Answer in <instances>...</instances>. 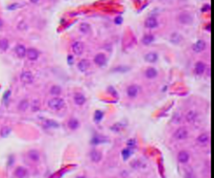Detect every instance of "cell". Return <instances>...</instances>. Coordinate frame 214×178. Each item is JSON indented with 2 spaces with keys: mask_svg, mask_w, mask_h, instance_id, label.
I'll return each instance as SVG.
<instances>
[{
  "mask_svg": "<svg viewBox=\"0 0 214 178\" xmlns=\"http://www.w3.org/2000/svg\"><path fill=\"white\" fill-rule=\"evenodd\" d=\"M18 6V4H13L12 6H9V10H13V9H16Z\"/></svg>",
  "mask_w": 214,
  "mask_h": 178,
  "instance_id": "b9f144b4",
  "label": "cell"
},
{
  "mask_svg": "<svg viewBox=\"0 0 214 178\" xmlns=\"http://www.w3.org/2000/svg\"><path fill=\"white\" fill-rule=\"evenodd\" d=\"M28 60L30 61H36L38 60L39 58V50H37L36 48H28L26 49V56Z\"/></svg>",
  "mask_w": 214,
  "mask_h": 178,
  "instance_id": "30bf717a",
  "label": "cell"
},
{
  "mask_svg": "<svg viewBox=\"0 0 214 178\" xmlns=\"http://www.w3.org/2000/svg\"><path fill=\"white\" fill-rule=\"evenodd\" d=\"M107 139H105V136H102V135H99V134H97V135H94L93 137H92V139H91V143L93 146H97V145H100V143H104L107 142Z\"/></svg>",
  "mask_w": 214,
  "mask_h": 178,
  "instance_id": "2e32d148",
  "label": "cell"
},
{
  "mask_svg": "<svg viewBox=\"0 0 214 178\" xmlns=\"http://www.w3.org/2000/svg\"><path fill=\"white\" fill-rule=\"evenodd\" d=\"M144 59L146 62H149V63H155L158 61V55L156 52H149L147 55H145Z\"/></svg>",
  "mask_w": 214,
  "mask_h": 178,
  "instance_id": "cb8c5ba5",
  "label": "cell"
},
{
  "mask_svg": "<svg viewBox=\"0 0 214 178\" xmlns=\"http://www.w3.org/2000/svg\"><path fill=\"white\" fill-rule=\"evenodd\" d=\"M76 178H87L86 176H84V175H80V176H77Z\"/></svg>",
  "mask_w": 214,
  "mask_h": 178,
  "instance_id": "7bdbcfd3",
  "label": "cell"
},
{
  "mask_svg": "<svg viewBox=\"0 0 214 178\" xmlns=\"http://www.w3.org/2000/svg\"><path fill=\"white\" fill-rule=\"evenodd\" d=\"M34 74L30 72V71H23L20 76V80L23 84H31L34 82Z\"/></svg>",
  "mask_w": 214,
  "mask_h": 178,
  "instance_id": "5b68a950",
  "label": "cell"
},
{
  "mask_svg": "<svg viewBox=\"0 0 214 178\" xmlns=\"http://www.w3.org/2000/svg\"><path fill=\"white\" fill-rule=\"evenodd\" d=\"M73 100H74V103L77 106H83L86 103L85 95H84L83 93H81V92H76V93L74 94V97H73Z\"/></svg>",
  "mask_w": 214,
  "mask_h": 178,
  "instance_id": "7c38bea8",
  "label": "cell"
},
{
  "mask_svg": "<svg viewBox=\"0 0 214 178\" xmlns=\"http://www.w3.org/2000/svg\"><path fill=\"white\" fill-rule=\"evenodd\" d=\"M121 154H122L123 159H125V160H126V159H129V157H131L132 154H133V149L126 147L125 149H123V150H122V152H121Z\"/></svg>",
  "mask_w": 214,
  "mask_h": 178,
  "instance_id": "83f0119b",
  "label": "cell"
},
{
  "mask_svg": "<svg viewBox=\"0 0 214 178\" xmlns=\"http://www.w3.org/2000/svg\"><path fill=\"white\" fill-rule=\"evenodd\" d=\"M15 52L16 55H17L18 58H20V59H22V58H24L26 56V48L24 45L22 44H19L16 46V49H15Z\"/></svg>",
  "mask_w": 214,
  "mask_h": 178,
  "instance_id": "5bb4252c",
  "label": "cell"
},
{
  "mask_svg": "<svg viewBox=\"0 0 214 178\" xmlns=\"http://www.w3.org/2000/svg\"><path fill=\"white\" fill-rule=\"evenodd\" d=\"M44 126L46 127V128H57V127H59V124L51 121V119H46L44 123Z\"/></svg>",
  "mask_w": 214,
  "mask_h": 178,
  "instance_id": "d6a6232c",
  "label": "cell"
},
{
  "mask_svg": "<svg viewBox=\"0 0 214 178\" xmlns=\"http://www.w3.org/2000/svg\"><path fill=\"white\" fill-rule=\"evenodd\" d=\"M181 121H182V116H180V115H176L173 118V123H176V124H179Z\"/></svg>",
  "mask_w": 214,
  "mask_h": 178,
  "instance_id": "74e56055",
  "label": "cell"
},
{
  "mask_svg": "<svg viewBox=\"0 0 214 178\" xmlns=\"http://www.w3.org/2000/svg\"><path fill=\"white\" fill-rule=\"evenodd\" d=\"M94 63L98 66H104L107 63V57L104 54H97L94 57Z\"/></svg>",
  "mask_w": 214,
  "mask_h": 178,
  "instance_id": "8fae6325",
  "label": "cell"
},
{
  "mask_svg": "<svg viewBox=\"0 0 214 178\" xmlns=\"http://www.w3.org/2000/svg\"><path fill=\"white\" fill-rule=\"evenodd\" d=\"M30 1H31V2H34V3H36V2H38L39 0H30Z\"/></svg>",
  "mask_w": 214,
  "mask_h": 178,
  "instance_id": "ee69618b",
  "label": "cell"
},
{
  "mask_svg": "<svg viewBox=\"0 0 214 178\" xmlns=\"http://www.w3.org/2000/svg\"><path fill=\"white\" fill-rule=\"evenodd\" d=\"M210 9V5L209 4H207V5H205L204 7H203V12H206V10H208Z\"/></svg>",
  "mask_w": 214,
  "mask_h": 178,
  "instance_id": "ab89813d",
  "label": "cell"
},
{
  "mask_svg": "<svg viewBox=\"0 0 214 178\" xmlns=\"http://www.w3.org/2000/svg\"><path fill=\"white\" fill-rule=\"evenodd\" d=\"M181 36L178 35V34H173V35H171V41L173 42V43H179L180 40H181Z\"/></svg>",
  "mask_w": 214,
  "mask_h": 178,
  "instance_id": "8d00e7d4",
  "label": "cell"
},
{
  "mask_svg": "<svg viewBox=\"0 0 214 178\" xmlns=\"http://www.w3.org/2000/svg\"><path fill=\"white\" fill-rule=\"evenodd\" d=\"M205 70H206V65L203 62H197L196 64H195V67H194L195 74L200 76V74H203L205 72Z\"/></svg>",
  "mask_w": 214,
  "mask_h": 178,
  "instance_id": "ffe728a7",
  "label": "cell"
},
{
  "mask_svg": "<svg viewBox=\"0 0 214 178\" xmlns=\"http://www.w3.org/2000/svg\"><path fill=\"white\" fill-rule=\"evenodd\" d=\"M1 25H2V21L0 20V26H1Z\"/></svg>",
  "mask_w": 214,
  "mask_h": 178,
  "instance_id": "f6af8a7d",
  "label": "cell"
},
{
  "mask_svg": "<svg viewBox=\"0 0 214 178\" xmlns=\"http://www.w3.org/2000/svg\"><path fill=\"white\" fill-rule=\"evenodd\" d=\"M67 126H68V128H69L70 130H72V131H75V130H77L78 128H80V126H81V124H80V122H78V119H76V118H70L69 121L67 122Z\"/></svg>",
  "mask_w": 214,
  "mask_h": 178,
  "instance_id": "4fadbf2b",
  "label": "cell"
},
{
  "mask_svg": "<svg viewBox=\"0 0 214 178\" xmlns=\"http://www.w3.org/2000/svg\"><path fill=\"white\" fill-rule=\"evenodd\" d=\"M179 21L183 24H188L192 21V17L190 16L188 13H182L181 15L179 16Z\"/></svg>",
  "mask_w": 214,
  "mask_h": 178,
  "instance_id": "e0dca14e",
  "label": "cell"
},
{
  "mask_svg": "<svg viewBox=\"0 0 214 178\" xmlns=\"http://www.w3.org/2000/svg\"><path fill=\"white\" fill-rule=\"evenodd\" d=\"M9 46H10V43H9V40H7V39H1V40H0V49H1L2 52L7 50Z\"/></svg>",
  "mask_w": 214,
  "mask_h": 178,
  "instance_id": "1f68e13d",
  "label": "cell"
},
{
  "mask_svg": "<svg viewBox=\"0 0 214 178\" xmlns=\"http://www.w3.org/2000/svg\"><path fill=\"white\" fill-rule=\"evenodd\" d=\"M27 158L33 163H39L41 159V154L36 149H31L27 152Z\"/></svg>",
  "mask_w": 214,
  "mask_h": 178,
  "instance_id": "277c9868",
  "label": "cell"
},
{
  "mask_svg": "<svg viewBox=\"0 0 214 178\" xmlns=\"http://www.w3.org/2000/svg\"><path fill=\"white\" fill-rule=\"evenodd\" d=\"M125 125H123L122 123H116L114 125H112L111 126V130H112L113 132H116V133H118V132H121L123 129H125Z\"/></svg>",
  "mask_w": 214,
  "mask_h": 178,
  "instance_id": "d4e9b609",
  "label": "cell"
},
{
  "mask_svg": "<svg viewBox=\"0 0 214 178\" xmlns=\"http://www.w3.org/2000/svg\"><path fill=\"white\" fill-rule=\"evenodd\" d=\"M115 22L117 23V24H120V23L122 22V19H121L120 17H117V18H116V20H115Z\"/></svg>",
  "mask_w": 214,
  "mask_h": 178,
  "instance_id": "f35d334b",
  "label": "cell"
},
{
  "mask_svg": "<svg viewBox=\"0 0 214 178\" xmlns=\"http://www.w3.org/2000/svg\"><path fill=\"white\" fill-rule=\"evenodd\" d=\"M157 76H158V71L156 70V68H154V67L147 68L146 71H145V77H146L147 79H149V80H153V79L157 78Z\"/></svg>",
  "mask_w": 214,
  "mask_h": 178,
  "instance_id": "7402d4cb",
  "label": "cell"
},
{
  "mask_svg": "<svg viewBox=\"0 0 214 178\" xmlns=\"http://www.w3.org/2000/svg\"><path fill=\"white\" fill-rule=\"evenodd\" d=\"M188 135H189L188 130H187L186 128H184V127H181V128H178L176 131H174L173 139H176V140H184L188 137Z\"/></svg>",
  "mask_w": 214,
  "mask_h": 178,
  "instance_id": "7a4b0ae2",
  "label": "cell"
},
{
  "mask_svg": "<svg viewBox=\"0 0 214 178\" xmlns=\"http://www.w3.org/2000/svg\"><path fill=\"white\" fill-rule=\"evenodd\" d=\"M139 91H140L139 86L135 84L129 85L128 88H126V94H128V97H131V99H135V97L139 94Z\"/></svg>",
  "mask_w": 214,
  "mask_h": 178,
  "instance_id": "3957f363",
  "label": "cell"
},
{
  "mask_svg": "<svg viewBox=\"0 0 214 178\" xmlns=\"http://www.w3.org/2000/svg\"><path fill=\"white\" fill-rule=\"evenodd\" d=\"M154 40H155V37L153 35H145L143 38H142V43L144 45H149L152 43V42H154Z\"/></svg>",
  "mask_w": 214,
  "mask_h": 178,
  "instance_id": "f546056e",
  "label": "cell"
},
{
  "mask_svg": "<svg viewBox=\"0 0 214 178\" xmlns=\"http://www.w3.org/2000/svg\"><path fill=\"white\" fill-rule=\"evenodd\" d=\"M102 118H104V112L100 110H97L94 114V121L96 122V123H99Z\"/></svg>",
  "mask_w": 214,
  "mask_h": 178,
  "instance_id": "836d02e7",
  "label": "cell"
},
{
  "mask_svg": "<svg viewBox=\"0 0 214 178\" xmlns=\"http://www.w3.org/2000/svg\"><path fill=\"white\" fill-rule=\"evenodd\" d=\"M176 158H178V161L180 164H187L190 159V154L186 150H182L178 153Z\"/></svg>",
  "mask_w": 214,
  "mask_h": 178,
  "instance_id": "9c48e42d",
  "label": "cell"
},
{
  "mask_svg": "<svg viewBox=\"0 0 214 178\" xmlns=\"http://www.w3.org/2000/svg\"><path fill=\"white\" fill-rule=\"evenodd\" d=\"M28 107H30V102H28L27 100L21 101L19 103V105H18V109H19L20 111H26L28 109Z\"/></svg>",
  "mask_w": 214,
  "mask_h": 178,
  "instance_id": "4316f807",
  "label": "cell"
},
{
  "mask_svg": "<svg viewBox=\"0 0 214 178\" xmlns=\"http://www.w3.org/2000/svg\"><path fill=\"white\" fill-rule=\"evenodd\" d=\"M210 140V136L208 133H202L200 134L199 136H197L196 139V142L200 143V145H206V143H208Z\"/></svg>",
  "mask_w": 214,
  "mask_h": 178,
  "instance_id": "44dd1931",
  "label": "cell"
},
{
  "mask_svg": "<svg viewBox=\"0 0 214 178\" xmlns=\"http://www.w3.org/2000/svg\"><path fill=\"white\" fill-rule=\"evenodd\" d=\"M205 48H206V42L203 41V40H199V41L195 44H193V46H192V49H193L194 52H200Z\"/></svg>",
  "mask_w": 214,
  "mask_h": 178,
  "instance_id": "9a60e30c",
  "label": "cell"
},
{
  "mask_svg": "<svg viewBox=\"0 0 214 178\" xmlns=\"http://www.w3.org/2000/svg\"><path fill=\"white\" fill-rule=\"evenodd\" d=\"M68 63H69V64L73 63V58L71 57V56H69V57H68Z\"/></svg>",
  "mask_w": 214,
  "mask_h": 178,
  "instance_id": "60d3db41",
  "label": "cell"
},
{
  "mask_svg": "<svg viewBox=\"0 0 214 178\" xmlns=\"http://www.w3.org/2000/svg\"><path fill=\"white\" fill-rule=\"evenodd\" d=\"M80 31H81L83 34H87L90 31V25L88 23H81L80 25Z\"/></svg>",
  "mask_w": 214,
  "mask_h": 178,
  "instance_id": "e575fe53",
  "label": "cell"
},
{
  "mask_svg": "<svg viewBox=\"0 0 214 178\" xmlns=\"http://www.w3.org/2000/svg\"><path fill=\"white\" fill-rule=\"evenodd\" d=\"M30 108H31V110H33V112H37V111H39L40 110V101L39 100H34L33 101V103L30 105Z\"/></svg>",
  "mask_w": 214,
  "mask_h": 178,
  "instance_id": "f1b7e54d",
  "label": "cell"
},
{
  "mask_svg": "<svg viewBox=\"0 0 214 178\" xmlns=\"http://www.w3.org/2000/svg\"><path fill=\"white\" fill-rule=\"evenodd\" d=\"M89 156H90V159H91V161H93V163H95V164L99 163V161L102 159L101 151L97 150V149H93V150H91V152H90Z\"/></svg>",
  "mask_w": 214,
  "mask_h": 178,
  "instance_id": "8992f818",
  "label": "cell"
},
{
  "mask_svg": "<svg viewBox=\"0 0 214 178\" xmlns=\"http://www.w3.org/2000/svg\"><path fill=\"white\" fill-rule=\"evenodd\" d=\"M27 174H28L27 169L24 168V167H22V166L17 167L14 171V176L16 178H26Z\"/></svg>",
  "mask_w": 214,
  "mask_h": 178,
  "instance_id": "52a82bcc",
  "label": "cell"
},
{
  "mask_svg": "<svg viewBox=\"0 0 214 178\" xmlns=\"http://www.w3.org/2000/svg\"><path fill=\"white\" fill-rule=\"evenodd\" d=\"M84 49H85V45H84L83 42L75 41L72 44V50L76 56H81L84 52Z\"/></svg>",
  "mask_w": 214,
  "mask_h": 178,
  "instance_id": "ba28073f",
  "label": "cell"
},
{
  "mask_svg": "<svg viewBox=\"0 0 214 178\" xmlns=\"http://www.w3.org/2000/svg\"><path fill=\"white\" fill-rule=\"evenodd\" d=\"M185 118H186V121L188 122V123H194V122L197 119L196 111H194V110L188 111V112H187V114H186V116H185Z\"/></svg>",
  "mask_w": 214,
  "mask_h": 178,
  "instance_id": "d6986e66",
  "label": "cell"
},
{
  "mask_svg": "<svg viewBox=\"0 0 214 178\" xmlns=\"http://www.w3.org/2000/svg\"><path fill=\"white\" fill-rule=\"evenodd\" d=\"M144 24H145V27H147V28H155L158 26V20L154 17H149L145 20Z\"/></svg>",
  "mask_w": 214,
  "mask_h": 178,
  "instance_id": "ac0fdd59",
  "label": "cell"
},
{
  "mask_svg": "<svg viewBox=\"0 0 214 178\" xmlns=\"http://www.w3.org/2000/svg\"><path fill=\"white\" fill-rule=\"evenodd\" d=\"M10 131H12V129H10V127H7V126L2 127L1 130H0V136H1V137L9 136L10 133Z\"/></svg>",
  "mask_w": 214,
  "mask_h": 178,
  "instance_id": "4dcf8cb0",
  "label": "cell"
},
{
  "mask_svg": "<svg viewBox=\"0 0 214 178\" xmlns=\"http://www.w3.org/2000/svg\"><path fill=\"white\" fill-rule=\"evenodd\" d=\"M48 107L52 110H61L65 107V101L60 97H54L51 100H49L48 102Z\"/></svg>",
  "mask_w": 214,
  "mask_h": 178,
  "instance_id": "6da1fadb",
  "label": "cell"
},
{
  "mask_svg": "<svg viewBox=\"0 0 214 178\" xmlns=\"http://www.w3.org/2000/svg\"><path fill=\"white\" fill-rule=\"evenodd\" d=\"M136 146H137V140L135 139H128V142H126V147L128 148H131L134 150V149L136 148Z\"/></svg>",
  "mask_w": 214,
  "mask_h": 178,
  "instance_id": "d590c367",
  "label": "cell"
},
{
  "mask_svg": "<svg viewBox=\"0 0 214 178\" xmlns=\"http://www.w3.org/2000/svg\"><path fill=\"white\" fill-rule=\"evenodd\" d=\"M62 92V88L57 85H54V86L50 88V94L54 95V97H59Z\"/></svg>",
  "mask_w": 214,
  "mask_h": 178,
  "instance_id": "484cf974",
  "label": "cell"
},
{
  "mask_svg": "<svg viewBox=\"0 0 214 178\" xmlns=\"http://www.w3.org/2000/svg\"><path fill=\"white\" fill-rule=\"evenodd\" d=\"M89 67H90V63H89V61L86 59L80 61V63L77 64V68L81 71H87L89 69Z\"/></svg>",
  "mask_w": 214,
  "mask_h": 178,
  "instance_id": "603a6c76",
  "label": "cell"
}]
</instances>
